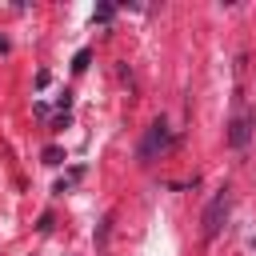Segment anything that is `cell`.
<instances>
[{
    "label": "cell",
    "mask_w": 256,
    "mask_h": 256,
    "mask_svg": "<svg viewBox=\"0 0 256 256\" xmlns=\"http://www.w3.org/2000/svg\"><path fill=\"white\" fill-rule=\"evenodd\" d=\"M228 188H220L212 200H208V208H204V216H200V236L204 240H216V232H220V224H224V216H228Z\"/></svg>",
    "instance_id": "cell-2"
},
{
    "label": "cell",
    "mask_w": 256,
    "mask_h": 256,
    "mask_svg": "<svg viewBox=\"0 0 256 256\" xmlns=\"http://www.w3.org/2000/svg\"><path fill=\"white\" fill-rule=\"evenodd\" d=\"M88 60H92V52H88V48H80V52H76V60H72V68H76V72H84V68H88Z\"/></svg>",
    "instance_id": "cell-5"
},
{
    "label": "cell",
    "mask_w": 256,
    "mask_h": 256,
    "mask_svg": "<svg viewBox=\"0 0 256 256\" xmlns=\"http://www.w3.org/2000/svg\"><path fill=\"white\" fill-rule=\"evenodd\" d=\"M112 16H116L112 4H96V12H92V20H112Z\"/></svg>",
    "instance_id": "cell-4"
},
{
    "label": "cell",
    "mask_w": 256,
    "mask_h": 256,
    "mask_svg": "<svg viewBox=\"0 0 256 256\" xmlns=\"http://www.w3.org/2000/svg\"><path fill=\"white\" fill-rule=\"evenodd\" d=\"M60 160H64L60 148H44V164H60Z\"/></svg>",
    "instance_id": "cell-6"
},
{
    "label": "cell",
    "mask_w": 256,
    "mask_h": 256,
    "mask_svg": "<svg viewBox=\"0 0 256 256\" xmlns=\"http://www.w3.org/2000/svg\"><path fill=\"white\" fill-rule=\"evenodd\" d=\"M164 148H172V128H168V120H152L148 132H144V140L136 144V160L148 164V160H152L156 152H164Z\"/></svg>",
    "instance_id": "cell-1"
},
{
    "label": "cell",
    "mask_w": 256,
    "mask_h": 256,
    "mask_svg": "<svg viewBox=\"0 0 256 256\" xmlns=\"http://www.w3.org/2000/svg\"><path fill=\"white\" fill-rule=\"evenodd\" d=\"M252 124H256V116L240 108V112L232 116V124H228V144H232V148H248V140H252Z\"/></svg>",
    "instance_id": "cell-3"
}]
</instances>
